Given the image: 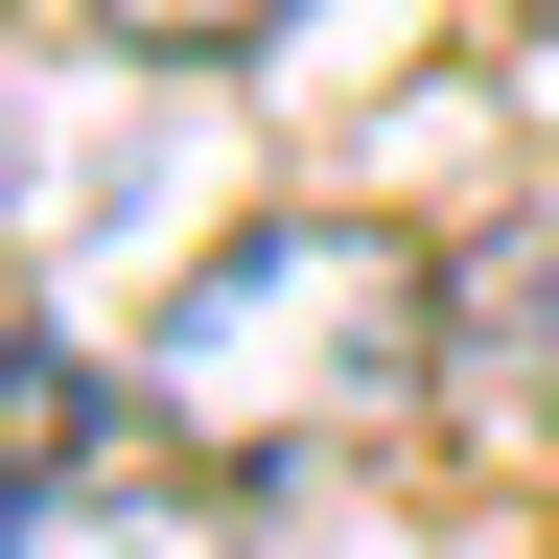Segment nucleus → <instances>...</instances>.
Wrapping results in <instances>:
<instances>
[{
  "instance_id": "obj_3",
  "label": "nucleus",
  "mask_w": 559,
  "mask_h": 559,
  "mask_svg": "<svg viewBox=\"0 0 559 559\" xmlns=\"http://www.w3.org/2000/svg\"><path fill=\"white\" fill-rule=\"evenodd\" d=\"M94 419H117V396H94V349H47V326L0 349V536L94 489Z\"/></svg>"
},
{
  "instance_id": "obj_5",
  "label": "nucleus",
  "mask_w": 559,
  "mask_h": 559,
  "mask_svg": "<svg viewBox=\"0 0 559 559\" xmlns=\"http://www.w3.org/2000/svg\"><path fill=\"white\" fill-rule=\"evenodd\" d=\"M94 47H140V70H234V47H280L304 0H70Z\"/></svg>"
},
{
  "instance_id": "obj_1",
  "label": "nucleus",
  "mask_w": 559,
  "mask_h": 559,
  "mask_svg": "<svg viewBox=\"0 0 559 559\" xmlns=\"http://www.w3.org/2000/svg\"><path fill=\"white\" fill-rule=\"evenodd\" d=\"M140 396H164L187 466H326L373 443V419L443 396V257L373 234V210H257V234H210L164 280V326H140Z\"/></svg>"
},
{
  "instance_id": "obj_6",
  "label": "nucleus",
  "mask_w": 559,
  "mask_h": 559,
  "mask_svg": "<svg viewBox=\"0 0 559 559\" xmlns=\"http://www.w3.org/2000/svg\"><path fill=\"white\" fill-rule=\"evenodd\" d=\"M257 559H396V536H373V513H349V489H326V466H257Z\"/></svg>"
},
{
  "instance_id": "obj_2",
  "label": "nucleus",
  "mask_w": 559,
  "mask_h": 559,
  "mask_svg": "<svg viewBox=\"0 0 559 559\" xmlns=\"http://www.w3.org/2000/svg\"><path fill=\"white\" fill-rule=\"evenodd\" d=\"M559 373V234H513L489 280H443V419H513Z\"/></svg>"
},
{
  "instance_id": "obj_4",
  "label": "nucleus",
  "mask_w": 559,
  "mask_h": 559,
  "mask_svg": "<svg viewBox=\"0 0 559 559\" xmlns=\"http://www.w3.org/2000/svg\"><path fill=\"white\" fill-rule=\"evenodd\" d=\"M0 559H257V513H234V489H140V466H94L70 513H24Z\"/></svg>"
}]
</instances>
